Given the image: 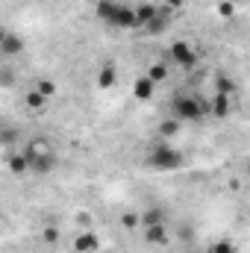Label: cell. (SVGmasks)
I'll return each instance as SVG.
<instances>
[{"label":"cell","mask_w":250,"mask_h":253,"mask_svg":"<svg viewBox=\"0 0 250 253\" xmlns=\"http://www.w3.org/2000/svg\"><path fill=\"white\" fill-rule=\"evenodd\" d=\"M206 112H209V103H203V100H197L191 94H180L171 103V118H177L180 124L183 121H200Z\"/></svg>","instance_id":"1"},{"label":"cell","mask_w":250,"mask_h":253,"mask_svg":"<svg viewBox=\"0 0 250 253\" xmlns=\"http://www.w3.org/2000/svg\"><path fill=\"white\" fill-rule=\"evenodd\" d=\"M147 162H150L153 168H159V171H174V168L183 165V153H180L177 147H171V144H153Z\"/></svg>","instance_id":"2"},{"label":"cell","mask_w":250,"mask_h":253,"mask_svg":"<svg viewBox=\"0 0 250 253\" xmlns=\"http://www.w3.org/2000/svg\"><path fill=\"white\" fill-rule=\"evenodd\" d=\"M24 153V150H21ZM27 156V165H30V174H39V177H47L56 165H59V156L53 150H44V153H24Z\"/></svg>","instance_id":"3"},{"label":"cell","mask_w":250,"mask_h":253,"mask_svg":"<svg viewBox=\"0 0 250 253\" xmlns=\"http://www.w3.org/2000/svg\"><path fill=\"white\" fill-rule=\"evenodd\" d=\"M109 27H112V30H135V27H138L135 9H132V6H126V3H118V9H115V15H112Z\"/></svg>","instance_id":"4"},{"label":"cell","mask_w":250,"mask_h":253,"mask_svg":"<svg viewBox=\"0 0 250 253\" xmlns=\"http://www.w3.org/2000/svg\"><path fill=\"white\" fill-rule=\"evenodd\" d=\"M168 53H171V59H174V62L183 65V68H194V65H197V50H194L188 42H174Z\"/></svg>","instance_id":"5"},{"label":"cell","mask_w":250,"mask_h":253,"mask_svg":"<svg viewBox=\"0 0 250 253\" xmlns=\"http://www.w3.org/2000/svg\"><path fill=\"white\" fill-rule=\"evenodd\" d=\"M74 251L77 253H97L100 251V239H97L91 230H83V233L74 239Z\"/></svg>","instance_id":"6"},{"label":"cell","mask_w":250,"mask_h":253,"mask_svg":"<svg viewBox=\"0 0 250 253\" xmlns=\"http://www.w3.org/2000/svg\"><path fill=\"white\" fill-rule=\"evenodd\" d=\"M24 53V39L21 36H15V33H6L3 36V42H0V56H21Z\"/></svg>","instance_id":"7"},{"label":"cell","mask_w":250,"mask_h":253,"mask_svg":"<svg viewBox=\"0 0 250 253\" xmlns=\"http://www.w3.org/2000/svg\"><path fill=\"white\" fill-rule=\"evenodd\" d=\"M153 91H156V83H150L147 77H138L135 85H132V97L141 100V103H147V100L153 97Z\"/></svg>","instance_id":"8"},{"label":"cell","mask_w":250,"mask_h":253,"mask_svg":"<svg viewBox=\"0 0 250 253\" xmlns=\"http://www.w3.org/2000/svg\"><path fill=\"white\" fill-rule=\"evenodd\" d=\"M230 106H233V97H227V94H215L212 103H209V112H212L215 118H227V115H230Z\"/></svg>","instance_id":"9"},{"label":"cell","mask_w":250,"mask_h":253,"mask_svg":"<svg viewBox=\"0 0 250 253\" xmlns=\"http://www.w3.org/2000/svg\"><path fill=\"white\" fill-rule=\"evenodd\" d=\"M6 165H9V171L15 177H27L30 174V165H27V156L24 153H9L6 156Z\"/></svg>","instance_id":"10"},{"label":"cell","mask_w":250,"mask_h":253,"mask_svg":"<svg viewBox=\"0 0 250 253\" xmlns=\"http://www.w3.org/2000/svg\"><path fill=\"white\" fill-rule=\"evenodd\" d=\"M144 239H147V245H165V242H168V230H165V224L144 227Z\"/></svg>","instance_id":"11"},{"label":"cell","mask_w":250,"mask_h":253,"mask_svg":"<svg viewBox=\"0 0 250 253\" xmlns=\"http://www.w3.org/2000/svg\"><path fill=\"white\" fill-rule=\"evenodd\" d=\"M168 15H171V9H159V12H156V18H150V21L144 24V30H147V33H153V36H156V33H162V30L168 27Z\"/></svg>","instance_id":"12"},{"label":"cell","mask_w":250,"mask_h":253,"mask_svg":"<svg viewBox=\"0 0 250 253\" xmlns=\"http://www.w3.org/2000/svg\"><path fill=\"white\" fill-rule=\"evenodd\" d=\"M115 83H118V71H115V65H103L100 74H97V85H100V88H112Z\"/></svg>","instance_id":"13"},{"label":"cell","mask_w":250,"mask_h":253,"mask_svg":"<svg viewBox=\"0 0 250 253\" xmlns=\"http://www.w3.org/2000/svg\"><path fill=\"white\" fill-rule=\"evenodd\" d=\"M153 224H165V212H162V209L138 212V227H153Z\"/></svg>","instance_id":"14"},{"label":"cell","mask_w":250,"mask_h":253,"mask_svg":"<svg viewBox=\"0 0 250 253\" xmlns=\"http://www.w3.org/2000/svg\"><path fill=\"white\" fill-rule=\"evenodd\" d=\"M115 9H118V0H97V6H94V12H97V18H100L103 24H109V21H112V15H115Z\"/></svg>","instance_id":"15"},{"label":"cell","mask_w":250,"mask_h":253,"mask_svg":"<svg viewBox=\"0 0 250 253\" xmlns=\"http://www.w3.org/2000/svg\"><path fill=\"white\" fill-rule=\"evenodd\" d=\"M24 103H27V109H30V112H42V109L47 106V97H44V94H39V91L33 88V91H27V94H24Z\"/></svg>","instance_id":"16"},{"label":"cell","mask_w":250,"mask_h":253,"mask_svg":"<svg viewBox=\"0 0 250 253\" xmlns=\"http://www.w3.org/2000/svg\"><path fill=\"white\" fill-rule=\"evenodd\" d=\"M132 9H135V18H138V27H144V24H147L150 18H156V12H159V9H156L153 3H138V6H132Z\"/></svg>","instance_id":"17"},{"label":"cell","mask_w":250,"mask_h":253,"mask_svg":"<svg viewBox=\"0 0 250 253\" xmlns=\"http://www.w3.org/2000/svg\"><path fill=\"white\" fill-rule=\"evenodd\" d=\"M177 132H180V121H177V118H165V121L159 124V135H162V138H174Z\"/></svg>","instance_id":"18"},{"label":"cell","mask_w":250,"mask_h":253,"mask_svg":"<svg viewBox=\"0 0 250 253\" xmlns=\"http://www.w3.org/2000/svg\"><path fill=\"white\" fill-rule=\"evenodd\" d=\"M144 77H147L150 83H162V80L168 77V68H165V65H150V71H147Z\"/></svg>","instance_id":"19"},{"label":"cell","mask_w":250,"mask_h":253,"mask_svg":"<svg viewBox=\"0 0 250 253\" xmlns=\"http://www.w3.org/2000/svg\"><path fill=\"white\" fill-rule=\"evenodd\" d=\"M15 141H18V129H15V126H3V129H0V144H3V147H12Z\"/></svg>","instance_id":"20"},{"label":"cell","mask_w":250,"mask_h":253,"mask_svg":"<svg viewBox=\"0 0 250 253\" xmlns=\"http://www.w3.org/2000/svg\"><path fill=\"white\" fill-rule=\"evenodd\" d=\"M36 91L44 94V97H53V94H56V83H53V80H39V83H36Z\"/></svg>","instance_id":"21"},{"label":"cell","mask_w":250,"mask_h":253,"mask_svg":"<svg viewBox=\"0 0 250 253\" xmlns=\"http://www.w3.org/2000/svg\"><path fill=\"white\" fill-rule=\"evenodd\" d=\"M233 91H236V83H233V80H227V77H218V94L233 97Z\"/></svg>","instance_id":"22"},{"label":"cell","mask_w":250,"mask_h":253,"mask_svg":"<svg viewBox=\"0 0 250 253\" xmlns=\"http://www.w3.org/2000/svg\"><path fill=\"white\" fill-rule=\"evenodd\" d=\"M218 15H221V18H233V15H236V3H233V0H221V3H218Z\"/></svg>","instance_id":"23"},{"label":"cell","mask_w":250,"mask_h":253,"mask_svg":"<svg viewBox=\"0 0 250 253\" xmlns=\"http://www.w3.org/2000/svg\"><path fill=\"white\" fill-rule=\"evenodd\" d=\"M121 227L124 230H135L138 227V212H124L121 215Z\"/></svg>","instance_id":"24"},{"label":"cell","mask_w":250,"mask_h":253,"mask_svg":"<svg viewBox=\"0 0 250 253\" xmlns=\"http://www.w3.org/2000/svg\"><path fill=\"white\" fill-rule=\"evenodd\" d=\"M42 239H44V245H56V242H59V230H56V227H44Z\"/></svg>","instance_id":"25"},{"label":"cell","mask_w":250,"mask_h":253,"mask_svg":"<svg viewBox=\"0 0 250 253\" xmlns=\"http://www.w3.org/2000/svg\"><path fill=\"white\" fill-rule=\"evenodd\" d=\"M212 253H236V245L233 242H215V248H212Z\"/></svg>","instance_id":"26"},{"label":"cell","mask_w":250,"mask_h":253,"mask_svg":"<svg viewBox=\"0 0 250 253\" xmlns=\"http://www.w3.org/2000/svg\"><path fill=\"white\" fill-rule=\"evenodd\" d=\"M77 224H80L83 230H88V227H91V215H88V212H80V215H77Z\"/></svg>","instance_id":"27"},{"label":"cell","mask_w":250,"mask_h":253,"mask_svg":"<svg viewBox=\"0 0 250 253\" xmlns=\"http://www.w3.org/2000/svg\"><path fill=\"white\" fill-rule=\"evenodd\" d=\"M186 0H165V9H180Z\"/></svg>","instance_id":"28"},{"label":"cell","mask_w":250,"mask_h":253,"mask_svg":"<svg viewBox=\"0 0 250 253\" xmlns=\"http://www.w3.org/2000/svg\"><path fill=\"white\" fill-rule=\"evenodd\" d=\"M6 33H9V30H3V27H0V42H3V36H6Z\"/></svg>","instance_id":"29"}]
</instances>
